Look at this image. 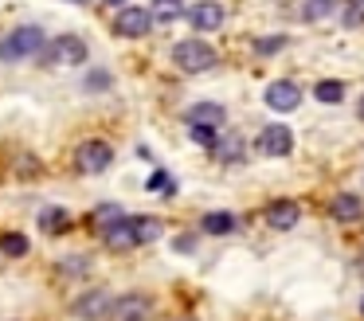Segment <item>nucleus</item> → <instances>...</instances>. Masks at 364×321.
I'll return each instance as SVG.
<instances>
[{
	"instance_id": "f257e3e1",
	"label": "nucleus",
	"mask_w": 364,
	"mask_h": 321,
	"mask_svg": "<svg viewBox=\"0 0 364 321\" xmlns=\"http://www.w3.org/2000/svg\"><path fill=\"white\" fill-rule=\"evenodd\" d=\"M48 36H43L40 23H24V28H12L9 36L0 39V63H24V59H36L43 51Z\"/></svg>"
},
{
	"instance_id": "f03ea898",
	"label": "nucleus",
	"mask_w": 364,
	"mask_h": 321,
	"mask_svg": "<svg viewBox=\"0 0 364 321\" xmlns=\"http://www.w3.org/2000/svg\"><path fill=\"white\" fill-rule=\"evenodd\" d=\"M173 63L184 75H204V70H212L215 63H220V51H215L208 39L192 36V39H181V43L173 47Z\"/></svg>"
},
{
	"instance_id": "7ed1b4c3",
	"label": "nucleus",
	"mask_w": 364,
	"mask_h": 321,
	"mask_svg": "<svg viewBox=\"0 0 364 321\" xmlns=\"http://www.w3.org/2000/svg\"><path fill=\"white\" fill-rule=\"evenodd\" d=\"M43 63L48 67H82V63L90 59V47L82 36H55L43 43Z\"/></svg>"
},
{
	"instance_id": "20e7f679",
	"label": "nucleus",
	"mask_w": 364,
	"mask_h": 321,
	"mask_svg": "<svg viewBox=\"0 0 364 321\" xmlns=\"http://www.w3.org/2000/svg\"><path fill=\"white\" fill-rule=\"evenodd\" d=\"M110 164H114V145L102 137H90L75 149V169L87 172V177H98V172H106Z\"/></svg>"
},
{
	"instance_id": "39448f33",
	"label": "nucleus",
	"mask_w": 364,
	"mask_h": 321,
	"mask_svg": "<svg viewBox=\"0 0 364 321\" xmlns=\"http://www.w3.org/2000/svg\"><path fill=\"white\" fill-rule=\"evenodd\" d=\"M184 20H188V28H192V31L208 36V31H220V28H223L228 12H223L220 0H196L192 8H184Z\"/></svg>"
},
{
	"instance_id": "423d86ee",
	"label": "nucleus",
	"mask_w": 364,
	"mask_h": 321,
	"mask_svg": "<svg viewBox=\"0 0 364 321\" xmlns=\"http://www.w3.org/2000/svg\"><path fill=\"white\" fill-rule=\"evenodd\" d=\"M110 305H114V294H110V290H102V286H95V290H87V294L75 298L71 313L79 321H102V317H110Z\"/></svg>"
},
{
	"instance_id": "0eeeda50",
	"label": "nucleus",
	"mask_w": 364,
	"mask_h": 321,
	"mask_svg": "<svg viewBox=\"0 0 364 321\" xmlns=\"http://www.w3.org/2000/svg\"><path fill=\"white\" fill-rule=\"evenodd\" d=\"M262 102H267L274 114H290V110L301 106V86L290 83V78H274V83L262 90Z\"/></svg>"
},
{
	"instance_id": "6e6552de",
	"label": "nucleus",
	"mask_w": 364,
	"mask_h": 321,
	"mask_svg": "<svg viewBox=\"0 0 364 321\" xmlns=\"http://www.w3.org/2000/svg\"><path fill=\"white\" fill-rule=\"evenodd\" d=\"M114 31H118V36H126V39H141V36H149V31H153V16H149V8L126 4V8L118 12V20H114Z\"/></svg>"
},
{
	"instance_id": "1a4fd4ad",
	"label": "nucleus",
	"mask_w": 364,
	"mask_h": 321,
	"mask_svg": "<svg viewBox=\"0 0 364 321\" xmlns=\"http://www.w3.org/2000/svg\"><path fill=\"white\" fill-rule=\"evenodd\" d=\"M255 149H259L262 157H290V153H294V133L286 130L282 122H270L267 130L259 133Z\"/></svg>"
},
{
	"instance_id": "9d476101",
	"label": "nucleus",
	"mask_w": 364,
	"mask_h": 321,
	"mask_svg": "<svg viewBox=\"0 0 364 321\" xmlns=\"http://www.w3.org/2000/svg\"><path fill=\"white\" fill-rule=\"evenodd\" d=\"M149 313H153L149 294H122V298H114V305H110L114 321H145Z\"/></svg>"
},
{
	"instance_id": "9b49d317",
	"label": "nucleus",
	"mask_w": 364,
	"mask_h": 321,
	"mask_svg": "<svg viewBox=\"0 0 364 321\" xmlns=\"http://www.w3.org/2000/svg\"><path fill=\"white\" fill-rule=\"evenodd\" d=\"M298 219H301L298 200H270L267 204V223L274 227V231H290V227H298Z\"/></svg>"
},
{
	"instance_id": "f8f14e48",
	"label": "nucleus",
	"mask_w": 364,
	"mask_h": 321,
	"mask_svg": "<svg viewBox=\"0 0 364 321\" xmlns=\"http://www.w3.org/2000/svg\"><path fill=\"white\" fill-rule=\"evenodd\" d=\"M184 122H188V125H212V130H223L228 110H223L220 102H192V106L184 110Z\"/></svg>"
},
{
	"instance_id": "ddd939ff",
	"label": "nucleus",
	"mask_w": 364,
	"mask_h": 321,
	"mask_svg": "<svg viewBox=\"0 0 364 321\" xmlns=\"http://www.w3.org/2000/svg\"><path fill=\"white\" fill-rule=\"evenodd\" d=\"M329 216L341 219V223H353V219L364 216V200L356 192H337V196H333V204H329Z\"/></svg>"
},
{
	"instance_id": "4468645a",
	"label": "nucleus",
	"mask_w": 364,
	"mask_h": 321,
	"mask_svg": "<svg viewBox=\"0 0 364 321\" xmlns=\"http://www.w3.org/2000/svg\"><path fill=\"white\" fill-rule=\"evenodd\" d=\"M129 227H134L137 247H149V243H157L161 235H165V223H161L157 216H129Z\"/></svg>"
},
{
	"instance_id": "2eb2a0df",
	"label": "nucleus",
	"mask_w": 364,
	"mask_h": 321,
	"mask_svg": "<svg viewBox=\"0 0 364 321\" xmlns=\"http://www.w3.org/2000/svg\"><path fill=\"white\" fill-rule=\"evenodd\" d=\"M102 239H106V247H110V251H134L137 239H134V227H129V216H122L118 223L106 227Z\"/></svg>"
},
{
	"instance_id": "dca6fc26",
	"label": "nucleus",
	"mask_w": 364,
	"mask_h": 321,
	"mask_svg": "<svg viewBox=\"0 0 364 321\" xmlns=\"http://www.w3.org/2000/svg\"><path fill=\"white\" fill-rule=\"evenodd\" d=\"M212 153L220 157L223 164H235V161H243V153H247V141L239 137V133H223V137H215Z\"/></svg>"
},
{
	"instance_id": "f3484780",
	"label": "nucleus",
	"mask_w": 364,
	"mask_h": 321,
	"mask_svg": "<svg viewBox=\"0 0 364 321\" xmlns=\"http://www.w3.org/2000/svg\"><path fill=\"white\" fill-rule=\"evenodd\" d=\"M40 231L43 235H67V231H71V211H67V208L40 211Z\"/></svg>"
},
{
	"instance_id": "a211bd4d",
	"label": "nucleus",
	"mask_w": 364,
	"mask_h": 321,
	"mask_svg": "<svg viewBox=\"0 0 364 321\" xmlns=\"http://www.w3.org/2000/svg\"><path fill=\"white\" fill-rule=\"evenodd\" d=\"M149 16H153V23H176L184 16V0H153Z\"/></svg>"
},
{
	"instance_id": "6ab92c4d",
	"label": "nucleus",
	"mask_w": 364,
	"mask_h": 321,
	"mask_svg": "<svg viewBox=\"0 0 364 321\" xmlns=\"http://www.w3.org/2000/svg\"><path fill=\"white\" fill-rule=\"evenodd\" d=\"M337 8H341L337 0H301V20H306V23H321V20H329Z\"/></svg>"
},
{
	"instance_id": "aec40b11",
	"label": "nucleus",
	"mask_w": 364,
	"mask_h": 321,
	"mask_svg": "<svg viewBox=\"0 0 364 321\" xmlns=\"http://www.w3.org/2000/svg\"><path fill=\"white\" fill-rule=\"evenodd\" d=\"M235 223H239V219L231 216V211H208L200 227H204L208 235H231V231H235Z\"/></svg>"
},
{
	"instance_id": "412c9836",
	"label": "nucleus",
	"mask_w": 364,
	"mask_h": 321,
	"mask_svg": "<svg viewBox=\"0 0 364 321\" xmlns=\"http://www.w3.org/2000/svg\"><path fill=\"white\" fill-rule=\"evenodd\" d=\"M28 247H32V243H28L24 231H0V251H4L9 258H24Z\"/></svg>"
},
{
	"instance_id": "4be33fe9",
	"label": "nucleus",
	"mask_w": 364,
	"mask_h": 321,
	"mask_svg": "<svg viewBox=\"0 0 364 321\" xmlns=\"http://www.w3.org/2000/svg\"><path fill=\"white\" fill-rule=\"evenodd\" d=\"M314 98L317 102H333V106H337V102L345 98V83H341V78H321V83L314 86Z\"/></svg>"
},
{
	"instance_id": "5701e85b",
	"label": "nucleus",
	"mask_w": 364,
	"mask_h": 321,
	"mask_svg": "<svg viewBox=\"0 0 364 321\" xmlns=\"http://www.w3.org/2000/svg\"><path fill=\"white\" fill-rule=\"evenodd\" d=\"M122 216H126V211H122L118 204H98V208H95V216H90V223H95L98 231H106V227H110V223H118Z\"/></svg>"
},
{
	"instance_id": "b1692460",
	"label": "nucleus",
	"mask_w": 364,
	"mask_h": 321,
	"mask_svg": "<svg viewBox=\"0 0 364 321\" xmlns=\"http://www.w3.org/2000/svg\"><path fill=\"white\" fill-rule=\"evenodd\" d=\"M341 23H345V28H364V4L360 0H345V4H341Z\"/></svg>"
},
{
	"instance_id": "393cba45",
	"label": "nucleus",
	"mask_w": 364,
	"mask_h": 321,
	"mask_svg": "<svg viewBox=\"0 0 364 321\" xmlns=\"http://www.w3.org/2000/svg\"><path fill=\"white\" fill-rule=\"evenodd\" d=\"M282 47H286V36H259V39H255V55H259V59L278 55Z\"/></svg>"
},
{
	"instance_id": "a878e982",
	"label": "nucleus",
	"mask_w": 364,
	"mask_h": 321,
	"mask_svg": "<svg viewBox=\"0 0 364 321\" xmlns=\"http://www.w3.org/2000/svg\"><path fill=\"white\" fill-rule=\"evenodd\" d=\"M188 137L196 141V145L212 149V145H215V137H220V130H212V125H188Z\"/></svg>"
},
{
	"instance_id": "bb28decb",
	"label": "nucleus",
	"mask_w": 364,
	"mask_h": 321,
	"mask_svg": "<svg viewBox=\"0 0 364 321\" xmlns=\"http://www.w3.org/2000/svg\"><path fill=\"white\" fill-rule=\"evenodd\" d=\"M145 188H149V192H165V196H173V192H176L173 177H168L165 169H157V172H153V177H149V184H145Z\"/></svg>"
},
{
	"instance_id": "cd10ccee",
	"label": "nucleus",
	"mask_w": 364,
	"mask_h": 321,
	"mask_svg": "<svg viewBox=\"0 0 364 321\" xmlns=\"http://www.w3.org/2000/svg\"><path fill=\"white\" fill-rule=\"evenodd\" d=\"M87 270H90L87 258H63L59 263V274H67V278H87Z\"/></svg>"
},
{
	"instance_id": "c85d7f7f",
	"label": "nucleus",
	"mask_w": 364,
	"mask_h": 321,
	"mask_svg": "<svg viewBox=\"0 0 364 321\" xmlns=\"http://www.w3.org/2000/svg\"><path fill=\"white\" fill-rule=\"evenodd\" d=\"M16 172H20V177H40V172H43V164L36 161L32 153H20V157H16Z\"/></svg>"
},
{
	"instance_id": "c756f323",
	"label": "nucleus",
	"mask_w": 364,
	"mask_h": 321,
	"mask_svg": "<svg viewBox=\"0 0 364 321\" xmlns=\"http://www.w3.org/2000/svg\"><path fill=\"white\" fill-rule=\"evenodd\" d=\"M110 70H90L87 75V90H95V94H102V90H110Z\"/></svg>"
},
{
	"instance_id": "7c9ffc66",
	"label": "nucleus",
	"mask_w": 364,
	"mask_h": 321,
	"mask_svg": "<svg viewBox=\"0 0 364 321\" xmlns=\"http://www.w3.org/2000/svg\"><path fill=\"white\" fill-rule=\"evenodd\" d=\"M192 247H196V239H192V235H181V239H176V251H181V255H188Z\"/></svg>"
},
{
	"instance_id": "2f4dec72",
	"label": "nucleus",
	"mask_w": 364,
	"mask_h": 321,
	"mask_svg": "<svg viewBox=\"0 0 364 321\" xmlns=\"http://www.w3.org/2000/svg\"><path fill=\"white\" fill-rule=\"evenodd\" d=\"M102 4H110V8H126L129 0H102Z\"/></svg>"
},
{
	"instance_id": "473e14b6",
	"label": "nucleus",
	"mask_w": 364,
	"mask_h": 321,
	"mask_svg": "<svg viewBox=\"0 0 364 321\" xmlns=\"http://www.w3.org/2000/svg\"><path fill=\"white\" fill-rule=\"evenodd\" d=\"M356 114H360V122H364V94H360V106H356Z\"/></svg>"
},
{
	"instance_id": "72a5a7b5",
	"label": "nucleus",
	"mask_w": 364,
	"mask_h": 321,
	"mask_svg": "<svg viewBox=\"0 0 364 321\" xmlns=\"http://www.w3.org/2000/svg\"><path fill=\"white\" fill-rule=\"evenodd\" d=\"M67 4H90V0H67Z\"/></svg>"
},
{
	"instance_id": "f704fd0d",
	"label": "nucleus",
	"mask_w": 364,
	"mask_h": 321,
	"mask_svg": "<svg viewBox=\"0 0 364 321\" xmlns=\"http://www.w3.org/2000/svg\"><path fill=\"white\" fill-rule=\"evenodd\" d=\"M360 310H364V298H360Z\"/></svg>"
},
{
	"instance_id": "c9c22d12",
	"label": "nucleus",
	"mask_w": 364,
	"mask_h": 321,
	"mask_svg": "<svg viewBox=\"0 0 364 321\" xmlns=\"http://www.w3.org/2000/svg\"><path fill=\"white\" fill-rule=\"evenodd\" d=\"M360 4H364V0H360Z\"/></svg>"
}]
</instances>
